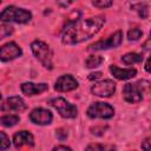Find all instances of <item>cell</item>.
<instances>
[{
    "label": "cell",
    "instance_id": "23",
    "mask_svg": "<svg viewBox=\"0 0 151 151\" xmlns=\"http://www.w3.org/2000/svg\"><path fill=\"white\" fill-rule=\"evenodd\" d=\"M12 32H13V27H11V26H6V25H2V26H1V38H0V39H4L6 35L12 34Z\"/></svg>",
    "mask_w": 151,
    "mask_h": 151
},
{
    "label": "cell",
    "instance_id": "9",
    "mask_svg": "<svg viewBox=\"0 0 151 151\" xmlns=\"http://www.w3.org/2000/svg\"><path fill=\"white\" fill-rule=\"evenodd\" d=\"M21 54H22L21 48L15 42H13V41L2 45L1 46V50H0V59L2 61L13 60V59L20 57Z\"/></svg>",
    "mask_w": 151,
    "mask_h": 151
},
{
    "label": "cell",
    "instance_id": "2",
    "mask_svg": "<svg viewBox=\"0 0 151 151\" xmlns=\"http://www.w3.org/2000/svg\"><path fill=\"white\" fill-rule=\"evenodd\" d=\"M0 19L2 22L26 24L32 19V14L29 11H26L24 8H19L15 6H7L1 12Z\"/></svg>",
    "mask_w": 151,
    "mask_h": 151
},
{
    "label": "cell",
    "instance_id": "28",
    "mask_svg": "<svg viewBox=\"0 0 151 151\" xmlns=\"http://www.w3.org/2000/svg\"><path fill=\"white\" fill-rule=\"evenodd\" d=\"M53 151H72L68 146H65V145H59V146H55L53 149Z\"/></svg>",
    "mask_w": 151,
    "mask_h": 151
},
{
    "label": "cell",
    "instance_id": "7",
    "mask_svg": "<svg viewBox=\"0 0 151 151\" xmlns=\"http://www.w3.org/2000/svg\"><path fill=\"white\" fill-rule=\"evenodd\" d=\"M116 91V83L111 79H104L91 86V92L98 97H111Z\"/></svg>",
    "mask_w": 151,
    "mask_h": 151
},
{
    "label": "cell",
    "instance_id": "27",
    "mask_svg": "<svg viewBox=\"0 0 151 151\" xmlns=\"http://www.w3.org/2000/svg\"><path fill=\"white\" fill-rule=\"evenodd\" d=\"M101 77V72H93V73H90L88 74V79L90 80H97Z\"/></svg>",
    "mask_w": 151,
    "mask_h": 151
},
{
    "label": "cell",
    "instance_id": "29",
    "mask_svg": "<svg viewBox=\"0 0 151 151\" xmlns=\"http://www.w3.org/2000/svg\"><path fill=\"white\" fill-rule=\"evenodd\" d=\"M144 67H145V71H146V72H151V57L146 60V63H145V66H144Z\"/></svg>",
    "mask_w": 151,
    "mask_h": 151
},
{
    "label": "cell",
    "instance_id": "15",
    "mask_svg": "<svg viewBox=\"0 0 151 151\" xmlns=\"http://www.w3.org/2000/svg\"><path fill=\"white\" fill-rule=\"evenodd\" d=\"M48 88L47 84H34V83H24L21 84V91L26 96H37V94H40L41 92L46 91Z\"/></svg>",
    "mask_w": 151,
    "mask_h": 151
},
{
    "label": "cell",
    "instance_id": "26",
    "mask_svg": "<svg viewBox=\"0 0 151 151\" xmlns=\"http://www.w3.org/2000/svg\"><path fill=\"white\" fill-rule=\"evenodd\" d=\"M55 134H57V137H58L60 140H64V139H66V137H67V132H66L64 129H58V130L55 131Z\"/></svg>",
    "mask_w": 151,
    "mask_h": 151
},
{
    "label": "cell",
    "instance_id": "25",
    "mask_svg": "<svg viewBox=\"0 0 151 151\" xmlns=\"http://www.w3.org/2000/svg\"><path fill=\"white\" fill-rule=\"evenodd\" d=\"M142 149L144 151H151V137H147L142 143Z\"/></svg>",
    "mask_w": 151,
    "mask_h": 151
},
{
    "label": "cell",
    "instance_id": "24",
    "mask_svg": "<svg viewBox=\"0 0 151 151\" xmlns=\"http://www.w3.org/2000/svg\"><path fill=\"white\" fill-rule=\"evenodd\" d=\"M85 151H104V146L101 145V144H90L86 149H85Z\"/></svg>",
    "mask_w": 151,
    "mask_h": 151
},
{
    "label": "cell",
    "instance_id": "11",
    "mask_svg": "<svg viewBox=\"0 0 151 151\" xmlns=\"http://www.w3.org/2000/svg\"><path fill=\"white\" fill-rule=\"evenodd\" d=\"M77 87H78V81L71 74H64L59 77L54 85V88L59 92H68L76 90Z\"/></svg>",
    "mask_w": 151,
    "mask_h": 151
},
{
    "label": "cell",
    "instance_id": "10",
    "mask_svg": "<svg viewBox=\"0 0 151 151\" xmlns=\"http://www.w3.org/2000/svg\"><path fill=\"white\" fill-rule=\"evenodd\" d=\"M29 119L32 123L38 124V125H48V124H51L53 116H52L51 111L42 109V107H38V109H34L29 113Z\"/></svg>",
    "mask_w": 151,
    "mask_h": 151
},
{
    "label": "cell",
    "instance_id": "13",
    "mask_svg": "<svg viewBox=\"0 0 151 151\" xmlns=\"http://www.w3.org/2000/svg\"><path fill=\"white\" fill-rule=\"evenodd\" d=\"M13 144L15 147H21L22 145L33 146L34 138H33L32 133L28 131H19L13 136Z\"/></svg>",
    "mask_w": 151,
    "mask_h": 151
},
{
    "label": "cell",
    "instance_id": "1",
    "mask_svg": "<svg viewBox=\"0 0 151 151\" xmlns=\"http://www.w3.org/2000/svg\"><path fill=\"white\" fill-rule=\"evenodd\" d=\"M104 24H105V19L104 17L100 15L79 20L65 28L61 40L65 45L80 44L96 35L100 31Z\"/></svg>",
    "mask_w": 151,
    "mask_h": 151
},
{
    "label": "cell",
    "instance_id": "5",
    "mask_svg": "<svg viewBox=\"0 0 151 151\" xmlns=\"http://www.w3.org/2000/svg\"><path fill=\"white\" fill-rule=\"evenodd\" d=\"M114 114V109L103 101H97L93 103L88 109H87V116L90 118H101V119H109L113 117Z\"/></svg>",
    "mask_w": 151,
    "mask_h": 151
},
{
    "label": "cell",
    "instance_id": "22",
    "mask_svg": "<svg viewBox=\"0 0 151 151\" xmlns=\"http://www.w3.org/2000/svg\"><path fill=\"white\" fill-rule=\"evenodd\" d=\"M92 5L94 7H99V8H106L112 6V1L109 0H100V1H92Z\"/></svg>",
    "mask_w": 151,
    "mask_h": 151
},
{
    "label": "cell",
    "instance_id": "6",
    "mask_svg": "<svg viewBox=\"0 0 151 151\" xmlns=\"http://www.w3.org/2000/svg\"><path fill=\"white\" fill-rule=\"evenodd\" d=\"M123 41V33L120 31H117L112 35H110L106 40L97 41L88 46L90 51H100V50H107V48H116L118 47Z\"/></svg>",
    "mask_w": 151,
    "mask_h": 151
},
{
    "label": "cell",
    "instance_id": "19",
    "mask_svg": "<svg viewBox=\"0 0 151 151\" xmlns=\"http://www.w3.org/2000/svg\"><path fill=\"white\" fill-rule=\"evenodd\" d=\"M131 7L136 8V11L138 12V14L142 19L147 18V6L145 4H133Z\"/></svg>",
    "mask_w": 151,
    "mask_h": 151
},
{
    "label": "cell",
    "instance_id": "3",
    "mask_svg": "<svg viewBox=\"0 0 151 151\" xmlns=\"http://www.w3.org/2000/svg\"><path fill=\"white\" fill-rule=\"evenodd\" d=\"M31 50H32L34 57L42 64L44 67H46L48 70H51L53 67L52 51L46 42H44L41 40H34L31 44Z\"/></svg>",
    "mask_w": 151,
    "mask_h": 151
},
{
    "label": "cell",
    "instance_id": "20",
    "mask_svg": "<svg viewBox=\"0 0 151 151\" xmlns=\"http://www.w3.org/2000/svg\"><path fill=\"white\" fill-rule=\"evenodd\" d=\"M142 34H143V32H142L140 28H132V29H130L127 32V39L136 41L142 37Z\"/></svg>",
    "mask_w": 151,
    "mask_h": 151
},
{
    "label": "cell",
    "instance_id": "21",
    "mask_svg": "<svg viewBox=\"0 0 151 151\" xmlns=\"http://www.w3.org/2000/svg\"><path fill=\"white\" fill-rule=\"evenodd\" d=\"M0 136H1V151H5L6 149L9 147V138L4 131L0 132Z\"/></svg>",
    "mask_w": 151,
    "mask_h": 151
},
{
    "label": "cell",
    "instance_id": "16",
    "mask_svg": "<svg viewBox=\"0 0 151 151\" xmlns=\"http://www.w3.org/2000/svg\"><path fill=\"white\" fill-rule=\"evenodd\" d=\"M122 60L124 64L126 65H132V64H137V63H140L143 60V57L142 54L139 53H134V52H130V53H126L122 57Z\"/></svg>",
    "mask_w": 151,
    "mask_h": 151
},
{
    "label": "cell",
    "instance_id": "4",
    "mask_svg": "<svg viewBox=\"0 0 151 151\" xmlns=\"http://www.w3.org/2000/svg\"><path fill=\"white\" fill-rule=\"evenodd\" d=\"M50 104L59 112V114L64 118H74L78 113V109L71 104L70 101H67L66 99L61 98V97H57L50 100Z\"/></svg>",
    "mask_w": 151,
    "mask_h": 151
},
{
    "label": "cell",
    "instance_id": "18",
    "mask_svg": "<svg viewBox=\"0 0 151 151\" xmlns=\"http://www.w3.org/2000/svg\"><path fill=\"white\" fill-rule=\"evenodd\" d=\"M103 61H104V58L100 55H90L85 60V65L88 68H94V67H98Z\"/></svg>",
    "mask_w": 151,
    "mask_h": 151
},
{
    "label": "cell",
    "instance_id": "14",
    "mask_svg": "<svg viewBox=\"0 0 151 151\" xmlns=\"http://www.w3.org/2000/svg\"><path fill=\"white\" fill-rule=\"evenodd\" d=\"M110 72L112 73V76L119 80H127L133 78L137 74V70L136 68H119L116 65H111L110 66Z\"/></svg>",
    "mask_w": 151,
    "mask_h": 151
},
{
    "label": "cell",
    "instance_id": "8",
    "mask_svg": "<svg viewBox=\"0 0 151 151\" xmlns=\"http://www.w3.org/2000/svg\"><path fill=\"white\" fill-rule=\"evenodd\" d=\"M123 97L127 103H131V104L142 101L143 88H142L139 81L136 84H126L123 88Z\"/></svg>",
    "mask_w": 151,
    "mask_h": 151
},
{
    "label": "cell",
    "instance_id": "17",
    "mask_svg": "<svg viewBox=\"0 0 151 151\" xmlns=\"http://www.w3.org/2000/svg\"><path fill=\"white\" fill-rule=\"evenodd\" d=\"M19 120H20V117L15 116V114H6V116L1 117V124L4 126H7V127L14 126L15 124L19 123Z\"/></svg>",
    "mask_w": 151,
    "mask_h": 151
},
{
    "label": "cell",
    "instance_id": "12",
    "mask_svg": "<svg viewBox=\"0 0 151 151\" xmlns=\"http://www.w3.org/2000/svg\"><path fill=\"white\" fill-rule=\"evenodd\" d=\"M2 111H15V112H22L26 110V103L20 97H9L6 100L2 101L1 105Z\"/></svg>",
    "mask_w": 151,
    "mask_h": 151
}]
</instances>
